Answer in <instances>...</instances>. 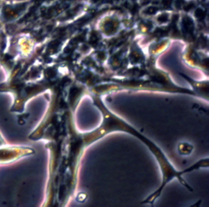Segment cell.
<instances>
[{"label": "cell", "mask_w": 209, "mask_h": 207, "mask_svg": "<svg viewBox=\"0 0 209 207\" xmlns=\"http://www.w3.org/2000/svg\"><path fill=\"white\" fill-rule=\"evenodd\" d=\"M152 1H153V0H139V2H140V3H141V5L149 4Z\"/></svg>", "instance_id": "1"}]
</instances>
